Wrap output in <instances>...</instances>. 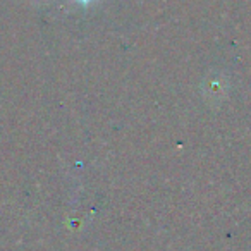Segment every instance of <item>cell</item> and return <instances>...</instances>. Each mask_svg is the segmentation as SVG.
<instances>
[{"instance_id":"obj_1","label":"cell","mask_w":251,"mask_h":251,"mask_svg":"<svg viewBox=\"0 0 251 251\" xmlns=\"http://www.w3.org/2000/svg\"><path fill=\"white\" fill-rule=\"evenodd\" d=\"M77 2H81V4H90V2H93V0H77Z\"/></svg>"}]
</instances>
